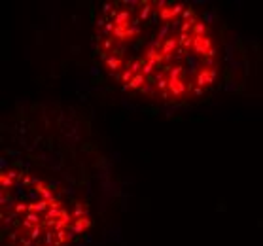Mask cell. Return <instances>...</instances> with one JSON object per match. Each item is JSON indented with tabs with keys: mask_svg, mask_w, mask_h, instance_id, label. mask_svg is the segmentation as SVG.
<instances>
[{
	"mask_svg": "<svg viewBox=\"0 0 263 246\" xmlns=\"http://www.w3.org/2000/svg\"><path fill=\"white\" fill-rule=\"evenodd\" d=\"M212 47V40L207 36H193V51L195 55H204L207 57V51Z\"/></svg>",
	"mask_w": 263,
	"mask_h": 246,
	"instance_id": "1",
	"label": "cell"
},
{
	"mask_svg": "<svg viewBox=\"0 0 263 246\" xmlns=\"http://www.w3.org/2000/svg\"><path fill=\"white\" fill-rule=\"evenodd\" d=\"M216 68H203L201 72L197 74V85L199 87H204V85H212L216 80Z\"/></svg>",
	"mask_w": 263,
	"mask_h": 246,
	"instance_id": "2",
	"label": "cell"
},
{
	"mask_svg": "<svg viewBox=\"0 0 263 246\" xmlns=\"http://www.w3.org/2000/svg\"><path fill=\"white\" fill-rule=\"evenodd\" d=\"M168 91H170L174 97H180V95L186 93V83H184L182 80H176V81L168 80Z\"/></svg>",
	"mask_w": 263,
	"mask_h": 246,
	"instance_id": "3",
	"label": "cell"
},
{
	"mask_svg": "<svg viewBox=\"0 0 263 246\" xmlns=\"http://www.w3.org/2000/svg\"><path fill=\"white\" fill-rule=\"evenodd\" d=\"M178 46V40L176 38H167L163 42V47H161V53H165V57H172V51Z\"/></svg>",
	"mask_w": 263,
	"mask_h": 246,
	"instance_id": "4",
	"label": "cell"
},
{
	"mask_svg": "<svg viewBox=\"0 0 263 246\" xmlns=\"http://www.w3.org/2000/svg\"><path fill=\"white\" fill-rule=\"evenodd\" d=\"M186 61H188V74H195L199 68V55L186 53Z\"/></svg>",
	"mask_w": 263,
	"mask_h": 246,
	"instance_id": "5",
	"label": "cell"
},
{
	"mask_svg": "<svg viewBox=\"0 0 263 246\" xmlns=\"http://www.w3.org/2000/svg\"><path fill=\"white\" fill-rule=\"evenodd\" d=\"M146 80H148V78L140 72V74H136L129 83H127V87H129V89H142V87L146 85Z\"/></svg>",
	"mask_w": 263,
	"mask_h": 246,
	"instance_id": "6",
	"label": "cell"
},
{
	"mask_svg": "<svg viewBox=\"0 0 263 246\" xmlns=\"http://www.w3.org/2000/svg\"><path fill=\"white\" fill-rule=\"evenodd\" d=\"M136 34H140V19H133L127 25V38H133Z\"/></svg>",
	"mask_w": 263,
	"mask_h": 246,
	"instance_id": "7",
	"label": "cell"
},
{
	"mask_svg": "<svg viewBox=\"0 0 263 246\" xmlns=\"http://www.w3.org/2000/svg\"><path fill=\"white\" fill-rule=\"evenodd\" d=\"M114 23H116V27H127V25H129V11L121 10L117 13V17L114 19Z\"/></svg>",
	"mask_w": 263,
	"mask_h": 246,
	"instance_id": "8",
	"label": "cell"
},
{
	"mask_svg": "<svg viewBox=\"0 0 263 246\" xmlns=\"http://www.w3.org/2000/svg\"><path fill=\"white\" fill-rule=\"evenodd\" d=\"M47 205H49L47 201H38V203H30V205H28V212L40 214V212H44V210L47 208Z\"/></svg>",
	"mask_w": 263,
	"mask_h": 246,
	"instance_id": "9",
	"label": "cell"
},
{
	"mask_svg": "<svg viewBox=\"0 0 263 246\" xmlns=\"http://www.w3.org/2000/svg\"><path fill=\"white\" fill-rule=\"evenodd\" d=\"M61 214H63V208H59V205H57V206H51V208L46 212V222H51V220H55V218H59Z\"/></svg>",
	"mask_w": 263,
	"mask_h": 246,
	"instance_id": "10",
	"label": "cell"
},
{
	"mask_svg": "<svg viewBox=\"0 0 263 246\" xmlns=\"http://www.w3.org/2000/svg\"><path fill=\"white\" fill-rule=\"evenodd\" d=\"M178 44H182V47H184V49H189V47H193V38H191L189 34H184V32H180Z\"/></svg>",
	"mask_w": 263,
	"mask_h": 246,
	"instance_id": "11",
	"label": "cell"
},
{
	"mask_svg": "<svg viewBox=\"0 0 263 246\" xmlns=\"http://www.w3.org/2000/svg\"><path fill=\"white\" fill-rule=\"evenodd\" d=\"M155 66H157V61H146L144 68H142V74H144L146 78H152V74H153Z\"/></svg>",
	"mask_w": 263,
	"mask_h": 246,
	"instance_id": "12",
	"label": "cell"
},
{
	"mask_svg": "<svg viewBox=\"0 0 263 246\" xmlns=\"http://www.w3.org/2000/svg\"><path fill=\"white\" fill-rule=\"evenodd\" d=\"M152 10H153V8H152L150 2H142V10H140V17H138V19H140V21H146L148 17H150Z\"/></svg>",
	"mask_w": 263,
	"mask_h": 246,
	"instance_id": "13",
	"label": "cell"
},
{
	"mask_svg": "<svg viewBox=\"0 0 263 246\" xmlns=\"http://www.w3.org/2000/svg\"><path fill=\"white\" fill-rule=\"evenodd\" d=\"M36 189H38V191H40V195L44 197V201H47V203H53V201H55V199H53V193L49 191L47 187H44V186H42V184H40V186H38Z\"/></svg>",
	"mask_w": 263,
	"mask_h": 246,
	"instance_id": "14",
	"label": "cell"
},
{
	"mask_svg": "<svg viewBox=\"0 0 263 246\" xmlns=\"http://www.w3.org/2000/svg\"><path fill=\"white\" fill-rule=\"evenodd\" d=\"M106 65H108L110 72H116V70L119 68V65H121V61H119L117 57H114V55H112V57H108V59H106Z\"/></svg>",
	"mask_w": 263,
	"mask_h": 246,
	"instance_id": "15",
	"label": "cell"
},
{
	"mask_svg": "<svg viewBox=\"0 0 263 246\" xmlns=\"http://www.w3.org/2000/svg\"><path fill=\"white\" fill-rule=\"evenodd\" d=\"M184 10H186V8H184V4L182 2H170V11H172V19L176 17V15H180V13H184Z\"/></svg>",
	"mask_w": 263,
	"mask_h": 246,
	"instance_id": "16",
	"label": "cell"
},
{
	"mask_svg": "<svg viewBox=\"0 0 263 246\" xmlns=\"http://www.w3.org/2000/svg\"><path fill=\"white\" fill-rule=\"evenodd\" d=\"M193 34L195 36H204V34H207V23H195Z\"/></svg>",
	"mask_w": 263,
	"mask_h": 246,
	"instance_id": "17",
	"label": "cell"
},
{
	"mask_svg": "<svg viewBox=\"0 0 263 246\" xmlns=\"http://www.w3.org/2000/svg\"><path fill=\"white\" fill-rule=\"evenodd\" d=\"M114 36L117 40H125L127 38V27H116L114 29Z\"/></svg>",
	"mask_w": 263,
	"mask_h": 246,
	"instance_id": "18",
	"label": "cell"
},
{
	"mask_svg": "<svg viewBox=\"0 0 263 246\" xmlns=\"http://www.w3.org/2000/svg\"><path fill=\"white\" fill-rule=\"evenodd\" d=\"M168 30H172V29H170V23H163V27L159 29V34H157L155 38H157V40L161 42V40H163V38H165L167 34H168Z\"/></svg>",
	"mask_w": 263,
	"mask_h": 246,
	"instance_id": "19",
	"label": "cell"
},
{
	"mask_svg": "<svg viewBox=\"0 0 263 246\" xmlns=\"http://www.w3.org/2000/svg\"><path fill=\"white\" fill-rule=\"evenodd\" d=\"M168 74H170V80L176 81V80H180V74H182V66H172L168 70Z\"/></svg>",
	"mask_w": 263,
	"mask_h": 246,
	"instance_id": "20",
	"label": "cell"
},
{
	"mask_svg": "<svg viewBox=\"0 0 263 246\" xmlns=\"http://www.w3.org/2000/svg\"><path fill=\"white\" fill-rule=\"evenodd\" d=\"M159 17H161V21H163V23H167V21H170V19H172V11H170V8H165V10H161Z\"/></svg>",
	"mask_w": 263,
	"mask_h": 246,
	"instance_id": "21",
	"label": "cell"
},
{
	"mask_svg": "<svg viewBox=\"0 0 263 246\" xmlns=\"http://www.w3.org/2000/svg\"><path fill=\"white\" fill-rule=\"evenodd\" d=\"M233 49H235V46H233V44H227V46H225V51H227V53H225V61H227V62L233 61Z\"/></svg>",
	"mask_w": 263,
	"mask_h": 246,
	"instance_id": "22",
	"label": "cell"
},
{
	"mask_svg": "<svg viewBox=\"0 0 263 246\" xmlns=\"http://www.w3.org/2000/svg\"><path fill=\"white\" fill-rule=\"evenodd\" d=\"M83 229H85V225L82 223V220H78L74 225H72V231H74L76 235H82V233H83Z\"/></svg>",
	"mask_w": 263,
	"mask_h": 246,
	"instance_id": "23",
	"label": "cell"
},
{
	"mask_svg": "<svg viewBox=\"0 0 263 246\" xmlns=\"http://www.w3.org/2000/svg\"><path fill=\"white\" fill-rule=\"evenodd\" d=\"M134 76H136V74H133V72H131V70H129V68H127V70H125V72L121 74V80L125 81V85H127V83H129V81H131V80L134 78Z\"/></svg>",
	"mask_w": 263,
	"mask_h": 246,
	"instance_id": "24",
	"label": "cell"
},
{
	"mask_svg": "<svg viewBox=\"0 0 263 246\" xmlns=\"http://www.w3.org/2000/svg\"><path fill=\"white\" fill-rule=\"evenodd\" d=\"M191 19H193V10L186 8V10H184V13H182V21H191Z\"/></svg>",
	"mask_w": 263,
	"mask_h": 246,
	"instance_id": "25",
	"label": "cell"
},
{
	"mask_svg": "<svg viewBox=\"0 0 263 246\" xmlns=\"http://www.w3.org/2000/svg\"><path fill=\"white\" fill-rule=\"evenodd\" d=\"M155 87H157L159 91H167V89H168V81H167L165 78H161L157 83H155Z\"/></svg>",
	"mask_w": 263,
	"mask_h": 246,
	"instance_id": "26",
	"label": "cell"
},
{
	"mask_svg": "<svg viewBox=\"0 0 263 246\" xmlns=\"http://www.w3.org/2000/svg\"><path fill=\"white\" fill-rule=\"evenodd\" d=\"M25 220H28L30 223H34V225H38V223H40V216H38V214H34V212H30V214L25 218Z\"/></svg>",
	"mask_w": 263,
	"mask_h": 246,
	"instance_id": "27",
	"label": "cell"
},
{
	"mask_svg": "<svg viewBox=\"0 0 263 246\" xmlns=\"http://www.w3.org/2000/svg\"><path fill=\"white\" fill-rule=\"evenodd\" d=\"M40 237H42V229H40V225H36L30 231V238H32V241H36V238H40Z\"/></svg>",
	"mask_w": 263,
	"mask_h": 246,
	"instance_id": "28",
	"label": "cell"
},
{
	"mask_svg": "<svg viewBox=\"0 0 263 246\" xmlns=\"http://www.w3.org/2000/svg\"><path fill=\"white\" fill-rule=\"evenodd\" d=\"M214 11H212V10H207V11H204V23H212V21H214Z\"/></svg>",
	"mask_w": 263,
	"mask_h": 246,
	"instance_id": "29",
	"label": "cell"
},
{
	"mask_svg": "<svg viewBox=\"0 0 263 246\" xmlns=\"http://www.w3.org/2000/svg\"><path fill=\"white\" fill-rule=\"evenodd\" d=\"M182 23H184L182 19H172V21H170V29H172V30H178L180 27H182Z\"/></svg>",
	"mask_w": 263,
	"mask_h": 246,
	"instance_id": "30",
	"label": "cell"
},
{
	"mask_svg": "<svg viewBox=\"0 0 263 246\" xmlns=\"http://www.w3.org/2000/svg\"><path fill=\"white\" fill-rule=\"evenodd\" d=\"M153 87H155L153 83H146V85L142 87L140 91H142V93H146V95H152V93H153Z\"/></svg>",
	"mask_w": 263,
	"mask_h": 246,
	"instance_id": "31",
	"label": "cell"
},
{
	"mask_svg": "<svg viewBox=\"0 0 263 246\" xmlns=\"http://www.w3.org/2000/svg\"><path fill=\"white\" fill-rule=\"evenodd\" d=\"M123 6L134 8V6H142V2H140V0H123Z\"/></svg>",
	"mask_w": 263,
	"mask_h": 246,
	"instance_id": "32",
	"label": "cell"
},
{
	"mask_svg": "<svg viewBox=\"0 0 263 246\" xmlns=\"http://www.w3.org/2000/svg\"><path fill=\"white\" fill-rule=\"evenodd\" d=\"M240 65H242L240 61H231L229 62V70H231V72H237V70L240 68Z\"/></svg>",
	"mask_w": 263,
	"mask_h": 246,
	"instance_id": "33",
	"label": "cell"
},
{
	"mask_svg": "<svg viewBox=\"0 0 263 246\" xmlns=\"http://www.w3.org/2000/svg\"><path fill=\"white\" fill-rule=\"evenodd\" d=\"M46 244H47V246H51V244H57V241H55L53 233H47V235H46Z\"/></svg>",
	"mask_w": 263,
	"mask_h": 246,
	"instance_id": "34",
	"label": "cell"
},
{
	"mask_svg": "<svg viewBox=\"0 0 263 246\" xmlns=\"http://www.w3.org/2000/svg\"><path fill=\"white\" fill-rule=\"evenodd\" d=\"M65 238H66V231L63 229V231H59V233H57V244H59V242H63Z\"/></svg>",
	"mask_w": 263,
	"mask_h": 246,
	"instance_id": "35",
	"label": "cell"
},
{
	"mask_svg": "<svg viewBox=\"0 0 263 246\" xmlns=\"http://www.w3.org/2000/svg\"><path fill=\"white\" fill-rule=\"evenodd\" d=\"M13 184V182H11V178H8V176H2V187L6 189V187H10Z\"/></svg>",
	"mask_w": 263,
	"mask_h": 246,
	"instance_id": "36",
	"label": "cell"
},
{
	"mask_svg": "<svg viewBox=\"0 0 263 246\" xmlns=\"http://www.w3.org/2000/svg\"><path fill=\"white\" fill-rule=\"evenodd\" d=\"M38 193H40L38 189H30V191H28V197H30V201H36V199H38ZM36 203H38V201H36Z\"/></svg>",
	"mask_w": 263,
	"mask_h": 246,
	"instance_id": "37",
	"label": "cell"
},
{
	"mask_svg": "<svg viewBox=\"0 0 263 246\" xmlns=\"http://www.w3.org/2000/svg\"><path fill=\"white\" fill-rule=\"evenodd\" d=\"M61 220H63V222H65V223H68L70 220H72V218H70V214L66 212V210H65V208H63V214H61Z\"/></svg>",
	"mask_w": 263,
	"mask_h": 246,
	"instance_id": "38",
	"label": "cell"
},
{
	"mask_svg": "<svg viewBox=\"0 0 263 246\" xmlns=\"http://www.w3.org/2000/svg\"><path fill=\"white\" fill-rule=\"evenodd\" d=\"M155 6H157L159 10H165V6H170V2H167V0H157Z\"/></svg>",
	"mask_w": 263,
	"mask_h": 246,
	"instance_id": "39",
	"label": "cell"
},
{
	"mask_svg": "<svg viewBox=\"0 0 263 246\" xmlns=\"http://www.w3.org/2000/svg\"><path fill=\"white\" fill-rule=\"evenodd\" d=\"M114 29H116V25L108 21V23H106V27H104V32H106V34H110V32H114Z\"/></svg>",
	"mask_w": 263,
	"mask_h": 246,
	"instance_id": "40",
	"label": "cell"
},
{
	"mask_svg": "<svg viewBox=\"0 0 263 246\" xmlns=\"http://www.w3.org/2000/svg\"><path fill=\"white\" fill-rule=\"evenodd\" d=\"M25 210H28V205H23V203L15 205V212H25Z\"/></svg>",
	"mask_w": 263,
	"mask_h": 246,
	"instance_id": "41",
	"label": "cell"
},
{
	"mask_svg": "<svg viewBox=\"0 0 263 246\" xmlns=\"http://www.w3.org/2000/svg\"><path fill=\"white\" fill-rule=\"evenodd\" d=\"M223 89H225V91H235V89H237V83H235V81H227V85H225Z\"/></svg>",
	"mask_w": 263,
	"mask_h": 246,
	"instance_id": "42",
	"label": "cell"
},
{
	"mask_svg": "<svg viewBox=\"0 0 263 246\" xmlns=\"http://www.w3.org/2000/svg\"><path fill=\"white\" fill-rule=\"evenodd\" d=\"M216 53H218V49H216L214 46H212V47L208 49V51H207V57H212V59H214V57H216Z\"/></svg>",
	"mask_w": 263,
	"mask_h": 246,
	"instance_id": "43",
	"label": "cell"
},
{
	"mask_svg": "<svg viewBox=\"0 0 263 246\" xmlns=\"http://www.w3.org/2000/svg\"><path fill=\"white\" fill-rule=\"evenodd\" d=\"M106 23H108V21H106L104 17H101V19H97V21H95V25H97V27H102V29L106 27Z\"/></svg>",
	"mask_w": 263,
	"mask_h": 246,
	"instance_id": "44",
	"label": "cell"
},
{
	"mask_svg": "<svg viewBox=\"0 0 263 246\" xmlns=\"http://www.w3.org/2000/svg\"><path fill=\"white\" fill-rule=\"evenodd\" d=\"M74 216H76V218H82V216H83V208H82L80 205L76 206V210H74Z\"/></svg>",
	"mask_w": 263,
	"mask_h": 246,
	"instance_id": "45",
	"label": "cell"
},
{
	"mask_svg": "<svg viewBox=\"0 0 263 246\" xmlns=\"http://www.w3.org/2000/svg\"><path fill=\"white\" fill-rule=\"evenodd\" d=\"M204 66H214V59H212V57H204Z\"/></svg>",
	"mask_w": 263,
	"mask_h": 246,
	"instance_id": "46",
	"label": "cell"
},
{
	"mask_svg": "<svg viewBox=\"0 0 263 246\" xmlns=\"http://www.w3.org/2000/svg\"><path fill=\"white\" fill-rule=\"evenodd\" d=\"M112 8H114V6H112V4H104V6H102V11H104V13H108V11L112 13V11H114Z\"/></svg>",
	"mask_w": 263,
	"mask_h": 246,
	"instance_id": "47",
	"label": "cell"
},
{
	"mask_svg": "<svg viewBox=\"0 0 263 246\" xmlns=\"http://www.w3.org/2000/svg\"><path fill=\"white\" fill-rule=\"evenodd\" d=\"M17 176H21L17 171H10V172H8V178H11V180H13V178H17Z\"/></svg>",
	"mask_w": 263,
	"mask_h": 246,
	"instance_id": "48",
	"label": "cell"
},
{
	"mask_svg": "<svg viewBox=\"0 0 263 246\" xmlns=\"http://www.w3.org/2000/svg\"><path fill=\"white\" fill-rule=\"evenodd\" d=\"M32 225H34V223H30L28 220H23V227H27V229H30V231H32V229H34Z\"/></svg>",
	"mask_w": 263,
	"mask_h": 246,
	"instance_id": "49",
	"label": "cell"
},
{
	"mask_svg": "<svg viewBox=\"0 0 263 246\" xmlns=\"http://www.w3.org/2000/svg\"><path fill=\"white\" fill-rule=\"evenodd\" d=\"M6 167H8V159H0V168H2V171H6Z\"/></svg>",
	"mask_w": 263,
	"mask_h": 246,
	"instance_id": "50",
	"label": "cell"
},
{
	"mask_svg": "<svg viewBox=\"0 0 263 246\" xmlns=\"http://www.w3.org/2000/svg\"><path fill=\"white\" fill-rule=\"evenodd\" d=\"M193 93H195L197 97H201V95H203V87H199V85H197V87H193Z\"/></svg>",
	"mask_w": 263,
	"mask_h": 246,
	"instance_id": "51",
	"label": "cell"
},
{
	"mask_svg": "<svg viewBox=\"0 0 263 246\" xmlns=\"http://www.w3.org/2000/svg\"><path fill=\"white\" fill-rule=\"evenodd\" d=\"M170 95H172V93H170V91H163V98H165V101H168V98H170Z\"/></svg>",
	"mask_w": 263,
	"mask_h": 246,
	"instance_id": "52",
	"label": "cell"
},
{
	"mask_svg": "<svg viewBox=\"0 0 263 246\" xmlns=\"http://www.w3.org/2000/svg\"><path fill=\"white\" fill-rule=\"evenodd\" d=\"M98 72H101V70H98L97 66H91V74H93V76H97Z\"/></svg>",
	"mask_w": 263,
	"mask_h": 246,
	"instance_id": "53",
	"label": "cell"
},
{
	"mask_svg": "<svg viewBox=\"0 0 263 246\" xmlns=\"http://www.w3.org/2000/svg\"><path fill=\"white\" fill-rule=\"evenodd\" d=\"M104 47L110 49V47H112V40H104Z\"/></svg>",
	"mask_w": 263,
	"mask_h": 246,
	"instance_id": "54",
	"label": "cell"
},
{
	"mask_svg": "<svg viewBox=\"0 0 263 246\" xmlns=\"http://www.w3.org/2000/svg\"><path fill=\"white\" fill-rule=\"evenodd\" d=\"M4 222H6V223H8V225H10V223L13 222V216H8V218H6V220H4Z\"/></svg>",
	"mask_w": 263,
	"mask_h": 246,
	"instance_id": "55",
	"label": "cell"
}]
</instances>
